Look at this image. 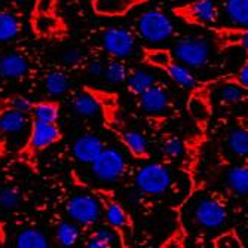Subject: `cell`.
Returning a JSON list of instances; mask_svg holds the SVG:
<instances>
[{
    "label": "cell",
    "mask_w": 248,
    "mask_h": 248,
    "mask_svg": "<svg viewBox=\"0 0 248 248\" xmlns=\"http://www.w3.org/2000/svg\"><path fill=\"white\" fill-rule=\"evenodd\" d=\"M228 189L241 196L248 195V164H238L231 167L224 174Z\"/></svg>",
    "instance_id": "44dd1931"
},
{
    "label": "cell",
    "mask_w": 248,
    "mask_h": 248,
    "mask_svg": "<svg viewBox=\"0 0 248 248\" xmlns=\"http://www.w3.org/2000/svg\"><path fill=\"white\" fill-rule=\"evenodd\" d=\"M137 104L141 111L149 116H162L171 107L170 89L162 82H155L143 94L137 97Z\"/></svg>",
    "instance_id": "9a60e30c"
},
{
    "label": "cell",
    "mask_w": 248,
    "mask_h": 248,
    "mask_svg": "<svg viewBox=\"0 0 248 248\" xmlns=\"http://www.w3.org/2000/svg\"><path fill=\"white\" fill-rule=\"evenodd\" d=\"M134 183L137 190L147 198H159L172 186V174L165 164L155 162L141 167L135 174Z\"/></svg>",
    "instance_id": "9c48e42d"
},
{
    "label": "cell",
    "mask_w": 248,
    "mask_h": 248,
    "mask_svg": "<svg viewBox=\"0 0 248 248\" xmlns=\"http://www.w3.org/2000/svg\"><path fill=\"white\" fill-rule=\"evenodd\" d=\"M24 27L21 15L14 11H0V42H9L15 39Z\"/></svg>",
    "instance_id": "cb8c5ba5"
},
{
    "label": "cell",
    "mask_w": 248,
    "mask_h": 248,
    "mask_svg": "<svg viewBox=\"0 0 248 248\" xmlns=\"http://www.w3.org/2000/svg\"><path fill=\"white\" fill-rule=\"evenodd\" d=\"M93 174L106 183H116L124 178L128 171V164L125 156L113 149L104 147L103 152L97 156V159L91 164Z\"/></svg>",
    "instance_id": "7c38bea8"
},
{
    "label": "cell",
    "mask_w": 248,
    "mask_h": 248,
    "mask_svg": "<svg viewBox=\"0 0 248 248\" xmlns=\"http://www.w3.org/2000/svg\"><path fill=\"white\" fill-rule=\"evenodd\" d=\"M30 72L29 60L18 52L0 54V78L22 79Z\"/></svg>",
    "instance_id": "d6986e66"
},
{
    "label": "cell",
    "mask_w": 248,
    "mask_h": 248,
    "mask_svg": "<svg viewBox=\"0 0 248 248\" xmlns=\"http://www.w3.org/2000/svg\"><path fill=\"white\" fill-rule=\"evenodd\" d=\"M116 241H118L116 233L108 228V229H98L91 232L86 238L85 245L89 248H108Z\"/></svg>",
    "instance_id": "d6a6232c"
},
{
    "label": "cell",
    "mask_w": 248,
    "mask_h": 248,
    "mask_svg": "<svg viewBox=\"0 0 248 248\" xmlns=\"http://www.w3.org/2000/svg\"><path fill=\"white\" fill-rule=\"evenodd\" d=\"M221 12L228 26L248 27V0H223Z\"/></svg>",
    "instance_id": "ffe728a7"
},
{
    "label": "cell",
    "mask_w": 248,
    "mask_h": 248,
    "mask_svg": "<svg viewBox=\"0 0 248 248\" xmlns=\"http://www.w3.org/2000/svg\"><path fill=\"white\" fill-rule=\"evenodd\" d=\"M24 202V193L14 182H5L0 185V210L12 213L21 208Z\"/></svg>",
    "instance_id": "7402d4cb"
},
{
    "label": "cell",
    "mask_w": 248,
    "mask_h": 248,
    "mask_svg": "<svg viewBox=\"0 0 248 248\" xmlns=\"http://www.w3.org/2000/svg\"><path fill=\"white\" fill-rule=\"evenodd\" d=\"M103 140L95 134H85L73 143L72 155L78 162L91 165L104 149Z\"/></svg>",
    "instance_id": "ac0fdd59"
},
{
    "label": "cell",
    "mask_w": 248,
    "mask_h": 248,
    "mask_svg": "<svg viewBox=\"0 0 248 248\" xmlns=\"http://www.w3.org/2000/svg\"><path fill=\"white\" fill-rule=\"evenodd\" d=\"M213 247H216V248H244V241L239 238L236 231L229 229L226 232L217 235L213 239Z\"/></svg>",
    "instance_id": "d590c367"
},
{
    "label": "cell",
    "mask_w": 248,
    "mask_h": 248,
    "mask_svg": "<svg viewBox=\"0 0 248 248\" xmlns=\"http://www.w3.org/2000/svg\"><path fill=\"white\" fill-rule=\"evenodd\" d=\"M217 82H226V83H233L239 88H242L244 91H248V57L247 60L241 64L239 69L232 73V75H226V76H218L216 78Z\"/></svg>",
    "instance_id": "e575fe53"
},
{
    "label": "cell",
    "mask_w": 248,
    "mask_h": 248,
    "mask_svg": "<svg viewBox=\"0 0 248 248\" xmlns=\"http://www.w3.org/2000/svg\"><path fill=\"white\" fill-rule=\"evenodd\" d=\"M141 61L149 67H153V69L164 72L174 83H177L182 88L192 89L193 86L199 83L196 78L192 75L189 67L180 62L174 57L172 51L168 48L143 46Z\"/></svg>",
    "instance_id": "5b68a950"
},
{
    "label": "cell",
    "mask_w": 248,
    "mask_h": 248,
    "mask_svg": "<svg viewBox=\"0 0 248 248\" xmlns=\"http://www.w3.org/2000/svg\"><path fill=\"white\" fill-rule=\"evenodd\" d=\"M239 125H242L244 128H247V129H248V122H247L245 119H241V121H239Z\"/></svg>",
    "instance_id": "b9f144b4"
},
{
    "label": "cell",
    "mask_w": 248,
    "mask_h": 248,
    "mask_svg": "<svg viewBox=\"0 0 248 248\" xmlns=\"http://www.w3.org/2000/svg\"><path fill=\"white\" fill-rule=\"evenodd\" d=\"M229 218L228 204L223 196L207 193L199 196L192 210V221L202 231H217L226 224Z\"/></svg>",
    "instance_id": "8992f818"
},
{
    "label": "cell",
    "mask_w": 248,
    "mask_h": 248,
    "mask_svg": "<svg viewBox=\"0 0 248 248\" xmlns=\"http://www.w3.org/2000/svg\"><path fill=\"white\" fill-rule=\"evenodd\" d=\"M226 146L231 153L242 161H248V129L238 124L226 134Z\"/></svg>",
    "instance_id": "603a6c76"
},
{
    "label": "cell",
    "mask_w": 248,
    "mask_h": 248,
    "mask_svg": "<svg viewBox=\"0 0 248 248\" xmlns=\"http://www.w3.org/2000/svg\"><path fill=\"white\" fill-rule=\"evenodd\" d=\"M156 82L155 75L149 70L144 69H139L134 70L128 75L126 79V89L128 93H131L134 97H139L140 94H143L147 88H150L153 83Z\"/></svg>",
    "instance_id": "484cf974"
},
{
    "label": "cell",
    "mask_w": 248,
    "mask_h": 248,
    "mask_svg": "<svg viewBox=\"0 0 248 248\" xmlns=\"http://www.w3.org/2000/svg\"><path fill=\"white\" fill-rule=\"evenodd\" d=\"M60 111H61V104L58 100H42V101H34L31 115L39 121L57 124L60 119Z\"/></svg>",
    "instance_id": "4316f807"
},
{
    "label": "cell",
    "mask_w": 248,
    "mask_h": 248,
    "mask_svg": "<svg viewBox=\"0 0 248 248\" xmlns=\"http://www.w3.org/2000/svg\"><path fill=\"white\" fill-rule=\"evenodd\" d=\"M159 150L164 159L174 162L185 155V144L175 134H164L159 141Z\"/></svg>",
    "instance_id": "83f0119b"
},
{
    "label": "cell",
    "mask_w": 248,
    "mask_h": 248,
    "mask_svg": "<svg viewBox=\"0 0 248 248\" xmlns=\"http://www.w3.org/2000/svg\"><path fill=\"white\" fill-rule=\"evenodd\" d=\"M216 36L218 49L239 48L248 57V27H235V26H216L211 29Z\"/></svg>",
    "instance_id": "2e32d148"
},
{
    "label": "cell",
    "mask_w": 248,
    "mask_h": 248,
    "mask_svg": "<svg viewBox=\"0 0 248 248\" xmlns=\"http://www.w3.org/2000/svg\"><path fill=\"white\" fill-rule=\"evenodd\" d=\"M172 54L189 69H204L211 61L213 49L211 43L204 36L189 34L175 42Z\"/></svg>",
    "instance_id": "ba28073f"
},
{
    "label": "cell",
    "mask_w": 248,
    "mask_h": 248,
    "mask_svg": "<svg viewBox=\"0 0 248 248\" xmlns=\"http://www.w3.org/2000/svg\"><path fill=\"white\" fill-rule=\"evenodd\" d=\"M104 64L100 61V60H93V61H89L88 64H86V72L89 73V75H93V76H101V75H104Z\"/></svg>",
    "instance_id": "f35d334b"
},
{
    "label": "cell",
    "mask_w": 248,
    "mask_h": 248,
    "mask_svg": "<svg viewBox=\"0 0 248 248\" xmlns=\"http://www.w3.org/2000/svg\"><path fill=\"white\" fill-rule=\"evenodd\" d=\"M103 49L111 57L124 60L135 51V36L131 30L124 27H107L100 36Z\"/></svg>",
    "instance_id": "5bb4252c"
},
{
    "label": "cell",
    "mask_w": 248,
    "mask_h": 248,
    "mask_svg": "<svg viewBox=\"0 0 248 248\" xmlns=\"http://www.w3.org/2000/svg\"><path fill=\"white\" fill-rule=\"evenodd\" d=\"M6 155H8V137H6V134L0 129V159H3Z\"/></svg>",
    "instance_id": "ab89813d"
},
{
    "label": "cell",
    "mask_w": 248,
    "mask_h": 248,
    "mask_svg": "<svg viewBox=\"0 0 248 248\" xmlns=\"http://www.w3.org/2000/svg\"><path fill=\"white\" fill-rule=\"evenodd\" d=\"M67 216H69L76 224L82 228H91L98 223L101 217V204L98 198L91 193H79L70 198L65 205Z\"/></svg>",
    "instance_id": "8fae6325"
},
{
    "label": "cell",
    "mask_w": 248,
    "mask_h": 248,
    "mask_svg": "<svg viewBox=\"0 0 248 248\" xmlns=\"http://www.w3.org/2000/svg\"><path fill=\"white\" fill-rule=\"evenodd\" d=\"M43 89H45V93L51 97L62 95L67 93V89H69V78L62 72L48 73L43 79Z\"/></svg>",
    "instance_id": "4dcf8cb0"
},
{
    "label": "cell",
    "mask_w": 248,
    "mask_h": 248,
    "mask_svg": "<svg viewBox=\"0 0 248 248\" xmlns=\"http://www.w3.org/2000/svg\"><path fill=\"white\" fill-rule=\"evenodd\" d=\"M172 14L187 26L211 30L218 24L220 11L214 0H190L172 8Z\"/></svg>",
    "instance_id": "30bf717a"
},
{
    "label": "cell",
    "mask_w": 248,
    "mask_h": 248,
    "mask_svg": "<svg viewBox=\"0 0 248 248\" xmlns=\"http://www.w3.org/2000/svg\"><path fill=\"white\" fill-rule=\"evenodd\" d=\"M135 31L146 43L161 45L174 36V24L171 18L157 9L144 11L135 21Z\"/></svg>",
    "instance_id": "52a82bcc"
},
{
    "label": "cell",
    "mask_w": 248,
    "mask_h": 248,
    "mask_svg": "<svg viewBox=\"0 0 248 248\" xmlns=\"http://www.w3.org/2000/svg\"><path fill=\"white\" fill-rule=\"evenodd\" d=\"M128 69L126 65L118 60V58H113L106 67H104V78L110 82V83H122V82H126L128 79Z\"/></svg>",
    "instance_id": "836d02e7"
},
{
    "label": "cell",
    "mask_w": 248,
    "mask_h": 248,
    "mask_svg": "<svg viewBox=\"0 0 248 248\" xmlns=\"http://www.w3.org/2000/svg\"><path fill=\"white\" fill-rule=\"evenodd\" d=\"M62 140V131L57 124L43 122L36 118L31 119L29 126V135L26 143L16 152V161L24 164L31 170H37L39 156L54 144H58Z\"/></svg>",
    "instance_id": "7a4b0ae2"
},
{
    "label": "cell",
    "mask_w": 248,
    "mask_h": 248,
    "mask_svg": "<svg viewBox=\"0 0 248 248\" xmlns=\"http://www.w3.org/2000/svg\"><path fill=\"white\" fill-rule=\"evenodd\" d=\"M146 2L147 0H91V8L98 16L121 18Z\"/></svg>",
    "instance_id": "e0dca14e"
},
{
    "label": "cell",
    "mask_w": 248,
    "mask_h": 248,
    "mask_svg": "<svg viewBox=\"0 0 248 248\" xmlns=\"http://www.w3.org/2000/svg\"><path fill=\"white\" fill-rule=\"evenodd\" d=\"M8 239V233H6V226H5V223L0 220V245H5Z\"/></svg>",
    "instance_id": "60d3db41"
},
{
    "label": "cell",
    "mask_w": 248,
    "mask_h": 248,
    "mask_svg": "<svg viewBox=\"0 0 248 248\" xmlns=\"http://www.w3.org/2000/svg\"><path fill=\"white\" fill-rule=\"evenodd\" d=\"M214 80V86L217 88V100L221 106H235L239 104L247 98V91L242 88L233 85V83H226V82H217Z\"/></svg>",
    "instance_id": "d4e9b609"
},
{
    "label": "cell",
    "mask_w": 248,
    "mask_h": 248,
    "mask_svg": "<svg viewBox=\"0 0 248 248\" xmlns=\"http://www.w3.org/2000/svg\"><path fill=\"white\" fill-rule=\"evenodd\" d=\"M15 245L18 248H48L49 241L39 229L27 228L18 233L15 239Z\"/></svg>",
    "instance_id": "f1b7e54d"
},
{
    "label": "cell",
    "mask_w": 248,
    "mask_h": 248,
    "mask_svg": "<svg viewBox=\"0 0 248 248\" xmlns=\"http://www.w3.org/2000/svg\"><path fill=\"white\" fill-rule=\"evenodd\" d=\"M9 2H12V3H19V2H22V0H9Z\"/></svg>",
    "instance_id": "7bdbcfd3"
},
{
    "label": "cell",
    "mask_w": 248,
    "mask_h": 248,
    "mask_svg": "<svg viewBox=\"0 0 248 248\" xmlns=\"http://www.w3.org/2000/svg\"><path fill=\"white\" fill-rule=\"evenodd\" d=\"M31 33L40 40L60 42L69 36V26L60 14V0H34L30 14Z\"/></svg>",
    "instance_id": "3957f363"
},
{
    "label": "cell",
    "mask_w": 248,
    "mask_h": 248,
    "mask_svg": "<svg viewBox=\"0 0 248 248\" xmlns=\"http://www.w3.org/2000/svg\"><path fill=\"white\" fill-rule=\"evenodd\" d=\"M83 51L80 48H70L67 49L62 57H61V61L64 65L67 67H78L83 62Z\"/></svg>",
    "instance_id": "74e56055"
},
{
    "label": "cell",
    "mask_w": 248,
    "mask_h": 248,
    "mask_svg": "<svg viewBox=\"0 0 248 248\" xmlns=\"http://www.w3.org/2000/svg\"><path fill=\"white\" fill-rule=\"evenodd\" d=\"M83 89L91 94L100 106V113L106 129L115 134L119 143L129 152V155L137 161H149L150 152L144 135L139 131L126 126V122L122 116L119 95L116 93L106 91V89L83 86Z\"/></svg>",
    "instance_id": "6da1fadb"
},
{
    "label": "cell",
    "mask_w": 248,
    "mask_h": 248,
    "mask_svg": "<svg viewBox=\"0 0 248 248\" xmlns=\"http://www.w3.org/2000/svg\"><path fill=\"white\" fill-rule=\"evenodd\" d=\"M213 91H214L213 80L199 82L196 86L190 89L186 108L192 121L199 126H207L213 115V101H211Z\"/></svg>",
    "instance_id": "4fadbf2b"
},
{
    "label": "cell",
    "mask_w": 248,
    "mask_h": 248,
    "mask_svg": "<svg viewBox=\"0 0 248 248\" xmlns=\"http://www.w3.org/2000/svg\"><path fill=\"white\" fill-rule=\"evenodd\" d=\"M73 108L78 115H80L83 118H93L100 113L98 103L95 101V98L91 94H88L85 89L73 97Z\"/></svg>",
    "instance_id": "f546056e"
},
{
    "label": "cell",
    "mask_w": 248,
    "mask_h": 248,
    "mask_svg": "<svg viewBox=\"0 0 248 248\" xmlns=\"http://www.w3.org/2000/svg\"><path fill=\"white\" fill-rule=\"evenodd\" d=\"M91 192L98 198L106 221L108 228L116 233L119 245L124 248L129 247L134 236V220L129 211L124 207L111 189L93 187Z\"/></svg>",
    "instance_id": "277c9868"
},
{
    "label": "cell",
    "mask_w": 248,
    "mask_h": 248,
    "mask_svg": "<svg viewBox=\"0 0 248 248\" xmlns=\"http://www.w3.org/2000/svg\"><path fill=\"white\" fill-rule=\"evenodd\" d=\"M79 224H76L75 221L70 223V221H64V223H60L58 228L55 231V238H57V242L61 245V247H72L78 242L79 239Z\"/></svg>",
    "instance_id": "1f68e13d"
},
{
    "label": "cell",
    "mask_w": 248,
    "mask_h": 248,
    "mask_svg": "<svg viewBox=\"0 0 248 248\" xmlns=\"http://www.w3.org/2000/svg\"><path fill=\"white\" fill-rule=\"evenodd\" d=\"M3 101H5V104H6L8 108L19 110V111H24V113L31 115L34 101H31L30 98H27L24 95H19V94L8 95V97H3Z\"/></svg>",
    "instance_id": "8d00e7d4"
}]
</instances>
